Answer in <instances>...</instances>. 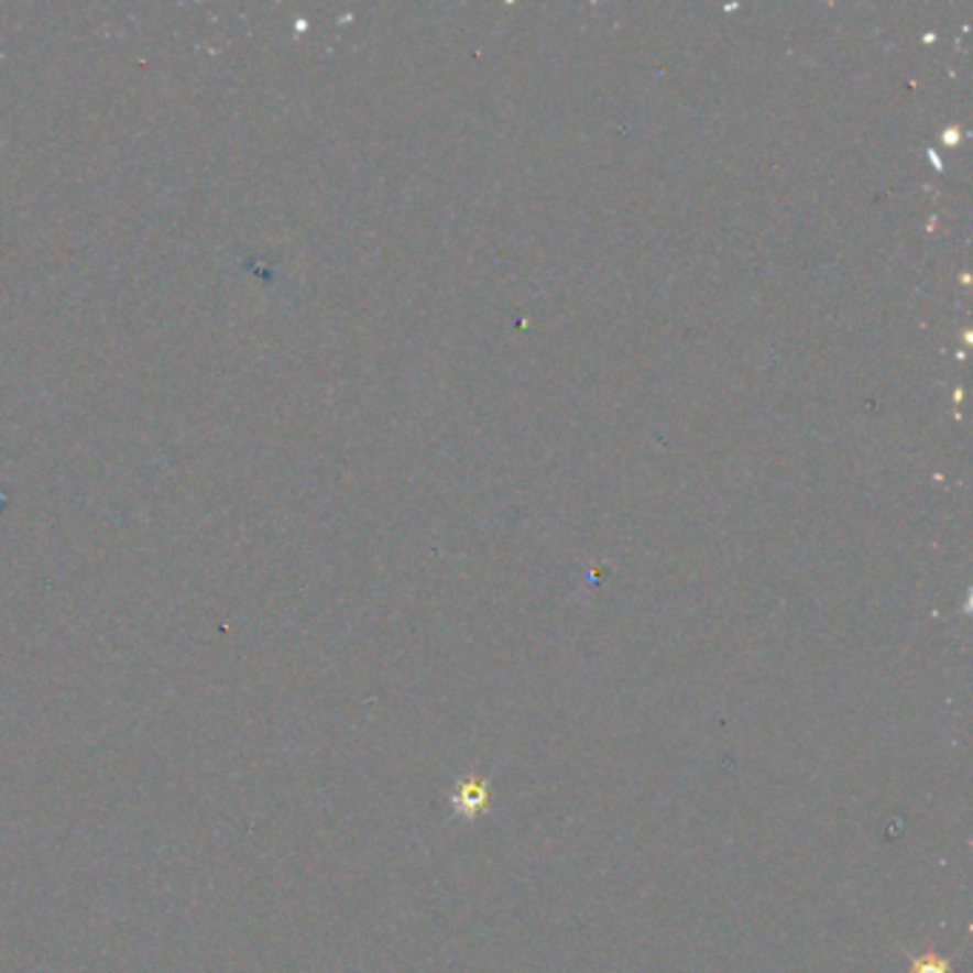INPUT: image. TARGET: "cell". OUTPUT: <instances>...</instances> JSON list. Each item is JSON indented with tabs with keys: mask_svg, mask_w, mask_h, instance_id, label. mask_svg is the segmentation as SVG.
I'll use <instances>...</instances> for the list:
<instances>
[{
	"mask_svg": "<svg viewBox=\"0 0 973 973\" xmlns=\"http://www.w3.org/2000/svg\"><path fill=\"white\" fill-rule=\"evenodd\" d=\"M455 802L462 813H480L485 808V802H489V788H485V783H477V779L462 783Z\"/></svg>",
	"mask_w": 973,
	"mask_h": 973,
	"instance_id": "6da1fadb",
	"label": "cell"
},
{
	"mask_svg": "<svg viewBox=\"0 0 973 973\" xmlns=\"http://www.w3.org/2000/svg\"><path fill=\"white\" fill-rule=\"evenodd\" d=\"M910 973H951V967H948V962L937 960V956H919Z\"/></svg>",
	"mask_w": 973,
	"mask_h": 973,
	"instance_id": "7a4b0ae2",
	"label": "cell"
}]
</instances>
